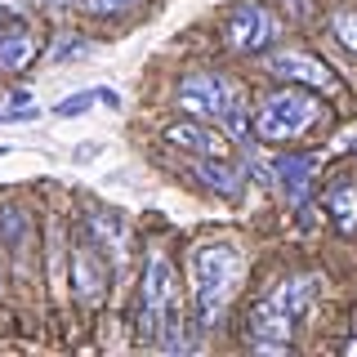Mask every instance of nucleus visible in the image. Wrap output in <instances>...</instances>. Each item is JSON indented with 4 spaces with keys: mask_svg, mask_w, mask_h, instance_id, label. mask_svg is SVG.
<instances>
[{
    "mask_svg": "<svg viewBox=\"0 0 357 357\" xmlns=\"http://www.w3.org/2000/svg\"><path fill=\"white\" fill-rule=\"evenodd\" d=\"M312 295H317V277H308V273H299V277H286L282 286L268 295V304H277L282 312H290V317H304V308L312 304Z\"/></svg>",
    "mask_w": 357,
    "mask_h": 357,
    "instance_id": "obj_16",
    "label": "nucleus"
},
{
    "mask_svg": "<svg viewBox=\"0 0 357 357\" xmlns=\"http://www.w3.org/2000/svg\"><path fill=\"white\" fill-rule=\"evenodd\" d=\"M50 5H72V0H50Z\"/></svg>",
    "mask_w": 357,
    "mask_h": 357,
    "instance_id": "obj_26",
    "label": "nucleus"
},
{
    "mask_svg": "<svg viewBox=\"0 0 357 357\" xmlns=\"http://www.w3.org/2000/svg\"><path fill=\"white\" fill-rule=\"evenodd\" d=\"M192 174L201 178V188H210V192H219L223 201H237L245 192V178L241 170H232L223 156H197L192 161Z\"/></svg>",
    "mask_w": 357,
    "mask_h": 357,
    "instance_id": "obj_12",
    "label": "nucleus"
},
{
    "mask_svg": "<svg viewBox=\"0 0 357 357\" xmlns=\"http://www.w3.org/2000/svg\"><path fill=\"white\" fill-rule=\"evenodd\" d=\"M268 72H273L277 81H286V85H304V89H317V94H340L335 72L321 59L304 54V50H277L273 59H268Z\"/></svg>",
    "mask_w": 357,
    "mask_h": 357,
    "instance_id": "obj_6",
    "label": "nucleus"
},
{
    "mask_svg": "<svg viewBox=\"0 0 357 357\" xmlns=\"http://www.w3.org/2000/svg\"><path fill=\"white\" fill-rule=\"evenodd\" d=\"M40 54V36L27 27H5L0 31V72H22L27 63H36Z\"/></svg>",
    "mask_w": 357,
    "mask_h": 357,
    "instance_id": "obj_14",
    "label": "nucleus"
},
{
    "mask_svg": "<svg viewBox=\"0 0 357 357\" xmlns=\"http://www.w3.org/2000/svg\"><path fill=\"white\" fill-rule=\"evenodd\" d=\"M223 36H228V50L237 54H264L282 40V18L264 0H237L223 22Z\"/></svg>",
    "mask_w": 357,
    "mask_h": 357,
    "instance_id": "obj_4",
    "label": "nucleus"
},
{
    "mask_svg": "<svg viewBox=\"0 0 357 357\" xmlns=\"http://www.w3.org/2000/svg\"><path fill=\"white\" fill-rule=\"evenodd\" d=\"M27 5H31V0H0V9H14V14H22Z\"/></svg>",
    "mask_w": 357,
    "mask_h": 357,
    "instance_id": "obj_23",
    "label": "nucleus"
},
{
    "mask_svg": "<svg viewBox=\"0 0 357 357\" xmlns=\"http://www.w3.org/2000/svg\"><path fill=\"white\" fill-rule=\"evenodd\" d=\"M290 331H295V317L282 312L277 304H268V299H259V304L250 308V317H245V344H250V349H268V353L286 349Z\"/></svg>",
    "mask_w": 357,
    "mask_h": 357,
    "instance_id": "obj_8",
    "label": "nucleus"
},
{
    "mask_svg": "<svg viewBox=\"0 0 357 357\" xmlns=\"http://www.w3.org/2000/svg\"><path fill=\"white\" fill-rule=\"evenodd\" d=\"M85 232H89V241H94L103 255H121V250H126V219H121L116 210H89V215H85Z\"/></svg>",
    "mask_w": 357,
    "mask_h": 357,
    "instance_id": "obj_15",
    "label": "nucleus"
},
{
    "mask_svg": "<svg viewBox=\"0 0 357 357\" xmlns=\"http://www.w3.org/2000/svg\"><path fill=\"white\" fill-rule=\"evenodd\" d=\"M107 282H112L107 255H103L94 241L85 237V241L72 250V286H76V299H81L85 308L103 304V295H107Z\"/></svg>",
    "mask_w": 357,
    "mask_h": 357,
    "instance_id": "obj_7",
    "label": "nucleus"
},
{
    "mask_svg": "<svg viewBox=\"0 0 357 357\" xmlns=\"http://www.w3.org/2000/svg\"><path fill=\"white\" fill-rule=\"evenodd\" d=\"M94 94H98V103H103L107 112H116V107H121V94H116V89H107V85H98V89H94Z\"/></svg>",
    "mask_w": 357,
    "mask_h": 357,
    "instance_id": "obj_22",
    "label": "nucleus"
},
{
    "mask_svg": "<svg viewBox=\"0 0 357 357\" xmlns=\"http://www.w3.org/2000/svg\"><path fill=\"white\" fill-rule=\"evenodd\" d=\"M0 250L14 264H22V255L31 250V215L22 206H0Z\"/></svg>",
    "mask_w": 357,
    "mask_h": 357,
    "instance_id": "obj_13",
    "label": "nucleus"
},
{
    "mask_svg": "<svg viewBox=\"0 0 357 357\" xmlns=\"http://www.w3.org/2000/svg\"><path fill=\"white\" fill-rule=\"evenodd\" d=\"M232 85L223 72H188L178 81V112H188L192 121H223L228 112V98H232Z\"/></svg>",
    "mask_w": 357,
    "mask_h": 357,
    "instance_id": "obj_5",
    "label": "nucleus"
},
{
    "mask_svg": "<svg viewBox=\"0 0 357 357\" xmlns=\"http://www.w3.org/2000/svg\"><path fill=\"white\" fill-rule=\"evenodd\" d=\"M317 165H321V156L317 152H282V156H273V174H277V183H282V192L290 206H308V192H312V174H317Z\"/></svg>",
    "mask_w": 357,
    "mask_h": 357,
    "instance_id": "obj_9",
    "label": "nucleus"
},
{
    "mask_svg": "<svg viewBox=\"0 0 357 357\" xmlns=\"http://www.w3.org/2000/svg\"><path fill=\"white\" fill-rule=\"evenodd\" d=\"M188 277H192V304H197V326L215 331L228 317V304L237 295L245 259L232 241H201L188 250Z\"/></svg>",
    "mask_w": 357,
    "mask_h": 357,
    "instance_id": "obj_1",
    "label": "nucleus"
},
{
    "mask_svg": "<svg viewBox=\"0 0 357 357\" xmlns=\"http://www.w3.org/2000/svg\"><path fill=\"white\" fill-rule=\"evenodd\" d=\"M89 103H98V94H94V89H76V94L59 98V103H54L50 112H54L59 121H72V116H85V112H89Z\"/></svg>",
    "mask_w": 357,
    "mask_h": 357,
    "instance_id": "obj_19",
    "label": "nucleus"
},
{
    "mask_svg": "<svg viewBox=\"0 0 357 357\" xmlns=\"http://www.w3.org/2000/svg\"><path fill=\"white\" fill-rule=\"evenodd\" d=\"M321 201H326V215H331L335 228H340L344 237H357V178L335 174L326 183V192H321Z\"/></svg>",
    "mask_w": 357,
    "mask_h": 357,
    "instance_id": "obj_10",
    "label": "nucleus"
},
{
    "mask_svg": "<svg viewBox=\"0 0 357 357\" xmlns=\"http://www.w3.org/2000/svg\"><path fill=\"white\" fill-rule=\"evenodd\" d=\"M331 36L344 45V50L357 54V5H340L331 14Z\"/></svg>",
    "mask_w": 357,
    "mask_h": 357,
    "instance_id": "obj_18",
    "label": "nucleus"
},
{
    "mask_svg": "<svg viewBox=\"0 0 357 357\" xmlns=\"http://www.w3.org/2000/svg\"><path fill=\"white\" fill-rule=\"evenodd\" d=\"M165 143L170 148H183V152H197V156H223L228 143H223L219 130H210V121H174L165 130Z\"/></svg>",
    "mask_w": 357,
    "mask_h": 357,
    "instance_id": "obj_11",
    "label": "nucleus"
},
{
    "mask_svg": "<svg viewBox=\"0 0 357 357\" xmlns=\"http://www.w3.org/2000/svg\"><path fill=\"white\" fill-rule=\"evenodd\" d=\"M152 344L156 349H165V353H183L188 344V317H183V308H170L161 317V326H156V335H152Z\"/></svg>",
    "mask_w": 357,
    "mask_h": 357,
    "instance_id": "obj_17",
    "label": "nucleus"
},
{
    "mask_svg": "<svg viewBox=\"0 0 357 357\" xmlns=\"http://www.w3.org/2000/svg\"><path fill=\"white\" fill-rule=\"evenodd\" d=\"M89 156H98V143H85V148L76 152V161H89Z\"/></svg>",
    "mask_w": 357,
    "mask_h": 357,
    "instance_id": "obj_24",
    "label": "nucleus"
},
{
    "mask_svg": "<svg viewBox=\"0 0 357 357\" xmlns=\"http://www.w3.org/2000/svg\"><path fill=\"white\" fill-rule=\"evenodd\" d=\"M170 308H178V268L170 264L165 250H152L148 255V268H143V286H139V340L152 344L156 326Z\"/></svg>",
    "mask_w": 357,
    "mask_h": 357,
    "instance_id": "obj_3",
    "label": "nucleus"
},
{
    "mask_svg": "<svg viewBox=\"0 0 357 357\" xmlns=\"http://www.w3.org/2000/svg\"><path fill=\"white\" fill-rule=\"evenodd\" d=\"M134 5H139V0H81V9H85V14H94V18H116V14H130Z\"/></svg>",
    "mask_w": 357,
    "mask_h": 357,
    "instance_id": "obj_20",
    "label": "nucleus"
},
{
    "mask_svg": "<svg viewBox=\"0 0 357 357\" xmlns=\"http://www.w3.org/2000/svg\"><path fill=\"white\" fill-rule=\"evenodd\" d=\"M9 22H14V9H0V31H5Z\"/></svg>",
    "mask_w": 357,
    "mask_h": 357,
    "instance_id": "obj_25",
    "label": "nucleus"
},
{
    "mask_svg": "<svg viewBox=\"0 0 357 357\" xmlns=\"http://www.w3.org/2000/svg\"><path fill=\"white\" fill-rule=\"evenodd\" d=\"M321 121H326L321 98L304 85H286V89H273L259 103V112H255V134L264 143H295L304 134H312Z\"/></svg>",
    "mask_w": 357,
    "mask_h": 357,
    "instance_id": "obj_2",
    "label": "nucleus"
},
{
    "mask_svg": "<svg viewBox=\"0 0 357 357\" xmlns=\"http://www.w3.org/2000/svg\"><path fill=\"white\" fill-rule=\"evenodd\" d=\"M89 45L85 40H59V50H54V63H67V59H85Z\"/></svg>",
    "mask_w": 357,
    "mask_h": 357,
    "instance_id": "obj_21",
    "label": "nucleus"
}]
</instances>
